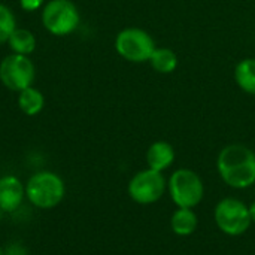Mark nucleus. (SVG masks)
<instances>
[{
  "label": "nucleus",
  "mask_w": 255,
  "mask_h": 255,
  "mask_svg": "<svg viewBox=\"0 0 255 255\" xmlns=\"http://www.w3.org/2000/svg\"><path fill=\"white\" fill-rule=\"evenodd\" d=\"M220 178L232 188L245 190L255 185V151L244 143L226 145L217 157Z\"/></svg>",
  "instance_id": "f257e3e1"
},
{
  "label": "nucleus",
  "mask_w": 255,
  "mask_h": 255,
  "mask_svg": "<svg viewBox=\"0 0 255 255\" xmlns=\"http://www.w3.org/2000/svg\"><path fill=\"white\" fill-rule=\"evenodd\" d=\"M64 196V181L55 172H36L25 182V199L37 209H54L63 202Z\"/></svg>",
  "instance_id": "f03ea898"
},
{
  "label": "nucleus",
  "mask_w": 255,
  "mask_h": 255,
  "mask_svg": "<svg viewBox=\"0 0 255 255\" xmlns=\"http://www.w3.org/2000/svg\"><path fill=\"white\" fill-rule=\"evenodd\" d=\"M114 48L117 54L134 64L148 63L157 43L149 31L140 27H126L120 30L114 40Z\"/></svg>",
  "instance_id": "7ed1b4c3"
},
{
  "label": "nucleus",
  "mask_w": 255,
  "mask_h": 255,
  "mask_svg": "<svg viewBox=\"0 0 255 255\" xmlns=\"http://www.w3.org/2000/svg\"><path fill=\"white\" fill-rule=\"evenodd\" d=\"M43 28L52 36L72 34L81 24V13L72 0H48L40 12Z\"/></svg>",
  "instance_id": "20e7f679"
},
{
  "label": "nucleus",
  "mask_w": 255,
  "mask_h": 255,
  "mask_svg": "<svg viewBox=\"0 0 255 255\" xmlns=\"http://www.w3.org/2000/svg\"><path fill=\"white\" fill-rule=\"evenodd\" d=\"M167 190L170 194L172 202L178 208H196L205 196V184L199 173L191 169L182 167L176 169L169 181Z\"/></svg>",
  "instance_id": "39448f33"
},
{
  "label": "nucleus",
  "mask_w": 255,
  "mask_h": 255,
  "mask_svg": "<svg viewBox=\"0 0 255 255\" xmlns=\"http://www.w3.org/2000/svg\"><path fill=\"white\" fill-rule=\"evenodd\" d=\"M214 220L220 232L232 238L242 236L253 224L248 206L235 197H224L217 203Z\"/></svg>",
  "instance_id": "423d86ee"
},
{
  "label": "nucleus",
  "mask_w": 255,
  "mask_h": 255,
  "mask_svg": "<svg viewBox=\"0 0 255 255\" xmlns=\"http://www.w3.org/2000/svg\"><path fill=\"white\" fill-rule=\"evenodd\" d=\"M34 78L36 67L28 55L10 52L0 61V82L13 93L31 87Z\"/></svg>",
  "instance_id": "0eeeda50"
},
{
  "label": "nucleus",
  "mask_w": 255,
  "mask_h": 255,
  "mask_svg": "<svg viewBox=\"0 0 255 255\" xmlns=\"http://www.w3.org/2000/svg\"><path fill=\"white\" fill-rule=\"evenodd\" d=\"M167 190V181L163 172L149 167L134 173L128 182L127 191L130 199L137 205H152L158 202Z\"/></svg>",
  "instance_id": "6e6552de"
},
{
  "label": "nucleus",
  "mask_w": 255,
  "mask_h": 255,
  "mask_svg": "<svg viewBox=\"0 0 255 255\" xmlns=\"http://www.w3.org/2000/svg\"><path fill=\"white\" fill-rule=\"evenodd\" d=\"M25 199V184L15 175L0 176V212L12 214Z\"/></svg>",
  "instance_id": "1a4fd4ad"
},
{
  "label": "nucleus",
  "mask_w": 255,
  "mask_h": 255,
  "mask_svg": "<svg viewBox=\"0 0 255 255\" xmlns=\"http://www.w3.org/2000/svg\"><path fill=\"white\" fill-rule=\"evenodd\" d=\"M175 148L170 142L155 140L146 151V164L152 170L164 172L175 163Z\"/></svg>",
  "instance_id": "9d476101"
},
{
  "label": "nucleus",
  "mask_w": 255,
  "mask_h": 255,
  "mask_svg": "<svg viewBox=\"0 0 255 255\" xmlns=\"http://www.w3.org/2000/svg\"><path fill=\"white\" fill-rule=\"evenodd\" d=\"M233 78L241 91L248 96H255V57L239 60L235 66Z\"/></svg>",
  "instance_id": "9b49d317"
},
{
  "label": "nucleus",
  "mask_w": 255,
  "mask_h": 255,
  "mask_svg": "<svg viewBox=\"0 0 255 255\" xmlns=\"http://www.w3.org/2000/svg\"><path fill=\"white\" fill-rule=\"evenodd\" d=\"M199 226V218L196 212L190 208H178L170 218V229L176 236L187 238L191 236Z\"/></svg>",
  "instance_id": "f8f14e48"
},
{
  "label": "nucleus",
  "mask_w": 255,
  "mask_h": 255,
  "mask_svg": "<svg viewBox=\"0 0 255 255\" xmlns=\"http://www.w3.org/2000/svg\"><path fill=\"white\" fill-rule=\"evenodd\" d=\"M16 105L19 111L27 117H36L39 115L45 108V96L40 90L36 87H28L18 93Z\"/></svg>",
  "instance_id": "ddd939ff"
},
{
  "label": "nucleus",
  "mask_w": 255,
  "mask_h": 255,
  "mask_svg": "<svg viewBox=\"0 0 255 255\" xmlns=\"http://www.w3.org/2000/svg\"><path fill=\"white\" fill-rule=\"evenodd\" d=\"M149 66L160 75H170L178 69V54L169 46H157L149 58Z\"/></svg>",
  "instance_id": "4468645a"
},
{
  "label": "nucleus",
  "mask_w": 255,
  "mask_h": 255,
  "mask_svg": "<svg viewBox=\"0 0 255 255\" xmlns=\"http://www.w3.org/2000/svg\"><path fill=\"white\" fill-rule=\"evenodd\" d=\"M7 46L12 54L30 55L36 49V36L28 28H15L7 39Z\"/></svg>",
  "instance_id": "2eb2a0df"
},
{
  "label": "nucleus",
  "mask_w": 255,
  "mask_h": 255,
  "mask_svg": "<svg viewBox=\"0 0 255 255\" xmlns=\"http://www.w3.org/2000/svg\"><path fill=\"white\" fill-rule=\"evenodd\" d=\"M16 28V16L10 7L0 3V45L7 43V39Z\"/></svg>",
  "instance_id": "dca6fc26"
},
{
  "label": "nucleus",
  "mask_w": 255,
  "mask_h": 255,
  "mask_svg": "<svg viewBox=\"0 0 255 255\" xmlns=\"http://www.w3.org/2000/svg\"><path fill=\"white\" fill-rule=\"evenodd\" d=\"M46 1L45 0H19V6L25 12H34L43 7Z\"/></svg>",
  "instance_id": "f3484780"
},
{
  "label": "nucleus",
  "mask_w": 255,
  "mask_h": 255,
  "mask_svg": "<svg viewBox=\"0 0 255 255\" xmlns=\"http://www.w3.org/2000/svg\"><path fill=\"white\" fill-rule=\"evenodd\" d=\"M248 209H250V217H251V221L255 223V202H253L250 206H248Z\"/></svg>",
  "instance_id": "a211bd4d"
}]
</instances>
